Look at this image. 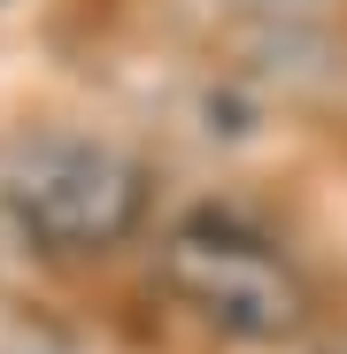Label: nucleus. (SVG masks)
<instances>
[{
	"instance_id": "obj_3",
	"label": "nucleus",
	"mask_w": 347,
	"mask_h": 354,
	"mask_svg": "<svg viewBox=\"0 0 347 354\" xmlns=\"http://www.w3.org/2000/svg\"><path fill=\"white\" fill-rule=\"evenodd\" d=\"M240 8H317V0H240Z\"/></svg>"
},
{
	"instance_id": "obj_1",
	"label": "nucleus",
	"mask_w": 347,
	"mask_h": 354,
	"mask_svg": "<svg viewBox=\"0 0 347 354\" xmlns=\"http://www.w3.org/2000/svg\"><path fill=\"white\" fill-rule=\"evenodd\" d=\"M0 216L39 254H108L147 216V169L108 139H24L0 162Z\"/></svg>"
},
{
	"instance_id": "obj_2",
	"label": "nucleus",
	"mask_w": 347,
	"mask_h": 354,
	"mask_svg": "<svg viewBox=\"0 0 347 354\" xmlns=\"http://www.w3.org/2000/svg\"><path fill=\"white\" fill-rule=\"evenodd\" d=\"M162 270L178 285V301L216 324L224 339H247V346H270V339H294L301 316H309V285L294 277L263 231L231 223V216H193L170 231L162 247Z\"/></svg>"
}]
</instances>
